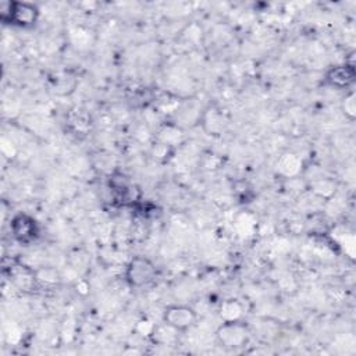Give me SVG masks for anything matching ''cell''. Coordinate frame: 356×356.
I'll return each mask as SVG.
<instances>
[{
  "label": "cell",
  "instance_id": "1",
  "mask_svg": "<svg viewBox=\"0 0 356 356\" xmlns=\"http://www.w3.org/2000/svg\"><path fill=\"white\" fill-rule=\"evenodd\" d=\"M39 8L29 1H3L0 4V18L4 24L18 28H32L39 19Z\"/></svg>",
  "mask_w": 356,
  "mask_h": 356
},
{
  "label": "cell",
  "instance_id": "2",
  "mask_svg": "<svg viewBox=\"0 0 356 356\" xmlns=\"http://www.w3.org/2000/svg\"><path fill=\"white\" fill-rule=\"evenodd\" d=\"M154 263L145 256H134L125 266L124 280L131 288H143L154 281L156 278Z\"/></svg>",
  "mask_w": 356,
  "mask_h": 356
},
{
  "label": "cell",
  "instance_id": "3",
  "mask_svg": "<svg viewBox=\"0 0 356 356\" xmlns=\"http://www.w3.org/2000/svg\"><path fill=\"white\" fill-rule=\"evenodd\" d=\"M249 338V328L242 320L222 321L216 331L218 345L228 350H236L246 346Z\"/></svg>",
  "mask_w": 356,
  "mask_h": 356
},
{
  "label": "cell",
  "instance_id": "4",
  "mask_svg": "<svg viewBox=\"0 0 356 356\" xmlns=\"http://www.w3.org/2000/svg\"><path fill=\"white\" fill-rule=\"evenodd\" d=\"M10 231L14 241L28 246L39 238L40 225L33 216L19 211L13 216L10 221Z\"/></svg>",
  "mask_w": 356,
  "mask_h": 356
},
{
  "label": "cell",
  "instance_id": "5",
  "mask_svg": "<svg viewBox=\"0 0 356 356\" xmlns=\"http://www.w3.org/2000/svg\"><path fill=\"white\" fill-rule=\"evenodd\" d=\"M161 320L168 328L179 332H185L196 324L197 314L193 307L178 303V305L167 306L163 312Z\"/></svg>",
  "mask_w": 356,
  "mask_h": 356
},
{
  "label": "cell",
  "instance_id": "6",
  "mask_svg": "<svg viewBox=\"0 0 356 356\" xmlns=\"http://www.w3.org/2000/svg\"><path fill=\"white\" fill-rule=\"evenodd\" d=\"M324 81L327 85L338 90L350 89L356 81L355 65L349 63L332 65L325 71Z\"/></svg>",
  "mask_w": 356,
  "mask_h": 356
},
{
  "label": "cell",
  "instance_id": "7",
  "mask_svg": "<svg viewBox=\"0 0 356 356\" xmlns=\"http://www.w3.org/2000/svg\"><path fill=\"white\" fill-rule=\"evenodd\" d=\"M243 307L238 299H227L220 306V317L222 321L241 320Z\"/></svg>",
  "mask_w": 356,
  "mask_h": 356
},
{
  "label": "cell",
  "instance_id": "8",
  "mask_svg": "<svg viewBox=\"0 0 356 356\" xmlns=\"http://www.w3.org/2000/svg\"><path fill=\"white\" fill-rule=\"evenodd\" d=\"M35 277H36V282L47 284V285H53V284H57L60 281V275L54 268L39 270V271L35 273Z\"/></svg>",
  "mask_w": 356,
  "mask_h": 356
},
{
  "label": "cell",
  "instance_id": "9",
  "mask_svg": "<svg viewBox=\"0 0 356 356\" xmlns=\"http://www.w3.org/2000/svg\"><path fill=\"white\" fill-rule=\"evenodd\" d=\"M342 108H343L345 117H348L349 120H355V117H356V102H355V92L353 90H349L345 95Z\"/></svg>",
  "mask_w": 356,
  "mask_h": 356
}]
</instances>
